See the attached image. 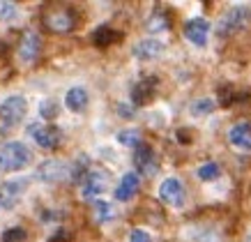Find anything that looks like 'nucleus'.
<instances>
[{"label":"nucleus","mask_w":251,"mask_h":242,"mask_svg":"<svg viewBox=\"0 0 251 242\" xmlns=\"http://www.w3.org/2000/svg\"><path fill=\"white\" fill-rule=\"evenodd\" d=\"M30 150L25 148L19 141H12V143H5L0 148V171L2 173H14V171H21L23 166L30 164Z\"/></svg>","instance_id":"1"},{"label":"nucleus","mask_w":251,"mask_h":242,"mask_svg":"<svg viewBox=\"0 0 251 242\" xmlns=\"http://www.w3.org/2000/svg\"><path fill=\"white\" fill-rule=\"evenodd\" d=\"M249 21H251V9L244 7V5H235V7H230L226 14L221 16L217 30H219L221 37H226V35H233V32H240L242 28H247Z\"/></svg>","instance_id":"2"},{"label":"nucleus","mask_w":251,"mask_h":242,"mask_svg":"<svg viewBox=\"0 0 251 242\" xmlns=\"http://www.w3.org/2000/svg\"><path fill=\"white\" fill-rule=\"evenodd\" d=\"M28 111V102L21 95H12L7 97L2 104H0V122L7 125V127H14L23 120V115Z\"/></svg>","instance_id":"3"},{"label":"nucleus","mask_w":251,"mask_h":242,"mask_svg":"<svg viewBox=\"0 0 251 242\" xmlns=\"http://www.w3.org/2000/svg\"><path fill=\"white\" fill-rule=\"evenodd\" d=\"M37 178L44 182H60L72 178V164L69 161H58V159H49L42 161L37 166Z\"/></svg>","instance_id":"4"},{"label":"nucleus","mask_w":251,"mask_h":242,"mask_svg":"<svg viewBox=\"0 0 251 242\" xmlns=\"http://www.w3.org/2000/svg\"><path fill=\"white\" fill-rule=\"evenodd\" d=\"M28 185H30L28 178H16V180H7L5 185H0V205H2L5 210L14 208V205L21 201L23 191L28 189Z\"/></svg>","instance_id":"5"},{"label":"nucleus","mask_w":251,"mask_h":242,"mask_svg":"<svg viewBox=\"0 0 251 242\" xmlns=\"http://www.w3.org/2000/svg\"><path fill=\"white\" fill-rule=\"evenodd\" d=\"M30 134L42 150H53V148L60 145V132H58V127H53V125H37V122H35L30 127Z\"/></svg>","instance_id":"6"},{"label":"nucleus","mask_w":251,"mask_h":242,"mask_svg":"<svg viewBox=\"0 0 251 242\" xmlns=\"http://www.w3.org/2000/svg\"><path fill=\"white\" fill-rule=\"evenodd\" d=\"M159 198L164 203L173 205V208H182L184 205V187L177 178H168L161 182L159 187Z\"/></svg>","instance_id":"7"},{"label":"nucleus","mask_w":251,"mask_h":242,"mask_svg":"<svg viewBox=\"0 0 251 242\" xmlns=\"http://www.w3.org/2000/svg\"><path fill=\"white\" fill-rule=\"evenodd\" d=\"M207 35H210V23L205 19H189V21L184 23V37L189 39L191 44L205 46Z\"/></svg>","instance_id":"8"},{"label":"nucleus","mask_w":251,"mask_h":242,"mask_svg":"<svg viewBox=\"0 0 251 242\" xmlns=\"http://www.w3.org/2000/svg\"><path fill=\"white\" fill-rule=\"evenodd\" d=\"M157 95V79H143L131 88V102L134 106H145L152 102V97Z\"/></svg>","instance_id":"9"},{"label":"nucleus","mask_w":251,"mask_h":242,"mask_svg":"<svg viewBox=\"0 0 251 242\" xmlns=\"http://www.w3.org/2000/svg\"><path fill=\"white\" fill-rule=\"evenodd\" d=\"M39 49H42V39H39L37 32H35V30L23 32L21 46H19V55H21V60L23 62H32L35 58H37Z\"/></svg>","instance_id":"10"},{"label":"nucleus","mask_w":251,"mask_h":242,"mask_svg":"<svg viewBox=\"0 0 251 242\" xmlns=\"http://www.w3.org/2000/svg\"><path fill=\"white\" fill-rule=\"evenodd\" d=\"M134 161H136L138 171L143 175H154L157 173V161H154V152L150 145L141 143L136 148V155H134Z\"/></svg>","instance_id":"11"},{"label":"nucleus","mask_w":251,"mask_h":242,"mask_svg":"<svg viewBox=\"0 0 251 242\" xmlns=\"http://www.w3.org/2000/svg\"><path fill=\"white\" fill-rule=\"evenodd\" d=\"M161 53H164V44L159 39H143L134 46V58L138 60H157Z\"/></svg>","instance_id":"12"},{"label":"nucleus","mask_w":251,"mask_h":242,"mask_svg":"<svg viewBox=\"0 0 251 242\" xmlns=\"http://www.w3.org/2000/svg\"><path fill=\"white\" fill-rule=\"evenodd\" d=\"M104 189H106V173L90 171V173L83 178V196L85 198L99 196V194H104Z\"/></svg>","instance_id":"13"},{"label":"nucleus","mask_w":251,"mask_h":242,"mask_svg":"<svg viewBox=\"0 0 251 242\" xmlns=\"http://www.w3.org/2000/svg\"><path fill=\"white\" fill-rule=\"evenodd\" d=\"M138 182H141L138 173H134V171L125 173L122 175V180H120V185L115 187V198H118V201H129V198L138 191Z\"/></svg>","instance_id":"14"},{"label":"nucleus","mask_w":251,"mask_h":242,"mask_svg":"<svg viewBox=\"0 0 251 242\" xmlns=\"http://www.w3.org/2000/svg\"><path fill=\"white\" fill-rule=\"evenodd\" d=\"M228 141L235 148L251 150V122H240L228 132Z\"/></svg>","instance_id":"15"},{"label":"nucleus","mask_w":251,"mask_h":242,"mask_svg":"<svg viewBox=\"0 0 251 242\" xmlns=\"http://www.w3.org/2000/svg\"><path fill=\"white\" fill-rule=\"evenodd\" d=\"M65 106H67L69 111H74V113H81L85 111V106H88V90L76 85V88H69L67 95H65Z\"/></svg>","instance_id":"16"},{"label":"nucleus","mask_w":251,"mask_h":242,"mask_svg":"<svg viewBox=\"0 0 251 242\" xmlns=\"http://www.w3.org/2000/svg\"><path fill=\"white\" fill-rule=\"evenodd\" d=\"M44 23L51 32H69L74 28V19H72L67 12H53V14L46 16Z\"/></svg>","instance_id":"17"},{"label":"nucleus","mask_w":251,"mask_h":242,"mask_svg":"<svg viewBox=\"0 0 251 242\" xmlns=\"http://www.w3.org/2000/svg\"><path fill=\"white\" fill-rule=\"evenodd\" d=\"M118 39H122L120 32L113 30V28H106V26H101V28H97L92 32V44L99 46V49H106V46L115 44Z\"/></svg>","instance_id":"18"},{"label":"nucleus","mask_w":251,"mask_h":242,"mask_svg":"<svg viewBox=\"0 0 251 242\" xmlns=\"http://www.w3.org/2000/svg\"><path fill=\"white\" fill-rule=\"evenodd\" d=\"M113 217H115V210L111 203H106V201H97V203H95V219H97L99 224H106V221H111Z\"/></svg>","instance_id":"19"},{"label":"nucleus","mask_w":251,"mask_h":242,"mask_svg":"<svg viewBox=\"0 0 251 242\" xmlns=\"http://www.w3.org/2000/svg\"><path fill=\"white\" fill-rule=\"evenodd\" d=\"M191 115H207V113H212L214 111V102L212 99H207V97H203V99H196L194 104H191Z\"/></svg>","instance_id":"20"},{"label":"nucleus","mask_w":251,"mask_h":242,"mask_svg":"<svg viewBox=\"0 0 251 242\" xmlns=\"http://www.w3.org/2000/svg\"><path fill=\"white\" fill-rule=\"evenodd\" d=\"M118 143L122 145H129V148H134V145H141V134H138L136 129H125V132H120L118 134Z\"/></svg>","instance_id":"21"},{"label":"nucleus","mask_w":251,"mask_h":242,"mask_svg":"<svg viewBox=\"0 0 251 242\" xmlns=\"http://www.w3.org/2000/svg\"><path fill=\"white\" fill-rule=\"evenodd\" d=\"M219 173L221 171L214 161H207L205 166L198 168V178H201V180H214V178H219Z\"/></svg>","instance_id":"22"},{"label":"nucleus","mask_w":251,"mask_h":242,"mask_svg":"<svg viewBox=\"0 0 251 242\" xmlns=\"http://www.w3.org/2000/svg\"><path fill=\"white\" fill-rule=\"evenodd\" d=\"M23 240H25V231L19 228V226H14V228H9V231L2 233V240L0 242H23Z\"/></svg>","instance_id":"23"},{"label":"nucleus","mask_w":251,"mask_h":242,"mask_svg":"<svg viewBox=\"0 0 251 242\" xmlns=\"http://www.w3.org/2000/svg\"><path fill=\"white\" fill-rule=\"evenodd\" d=\"M16 16V5L14 2H0V21H9Z\"/></svg>","instance_id":"24"},{"label":"nucleus","mask_w":251,"mask_h":242,"mask_svg":"<svg viewBox=\"0 0 251 242\" xmlns=\"http://www.w3.org/2000/svg\"><path fill=\"white\" fill-rule=\"evenodd\" d=\"M55 113H58V106L53 102H42L39 104V115L42 118H55Z\"/></svg>","instance_id":"25"},{"label":"nucleus","mask_w":251,"mask_h":242,"mask_svg":"<svg viewBox=\"0 0 251 242\" xmlns=\"http://www.w3.org/2000/svg\"><path fill=\"white\" fill-rule=\"evenodd\" d=\"M129 242H152V235L143 228H134L129 233Z\"/></svg>","instance_id":"26"},{"label":"nucleus","mask_w":251,"mask_h":242,"mask_svg":"<svg viewBox=\"0 0 251 242\" xmlns=\"http://www.w3.org/2000/svg\"><path fill=\"white\" fill-rule=\"evenodd\" d=\"M148 28H150V30H164V28H166V21H164V16L161 14H157V16H152V19H150V21H148Z\"/></svg>","instance_id":"27"},{"label":"nucleus","mask_w":251,"mask_h":242,"mask_svg":"<svg viewBox=\"0 0 251 242\" xmlns=\"http://www.w3.org/2000/svg\"><path fill=\"white\" fill-rule=\"evenodd\" d=\"M118 113H120L122 118H131V115H134V111H131L127 104H118Z\"/></svg>","instance_id":"28"}]
</instances>
